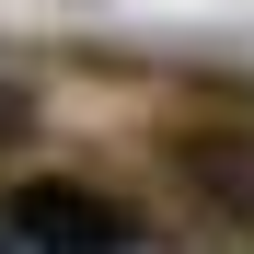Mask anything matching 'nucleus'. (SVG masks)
<instances>
[{
	"instance_id": "obj_1",
	"label": "nucleus",
	"mask_w": 254,
	"mask_h": 254,
	"mask_svg": "<svg viewBox=\"0 0 254 254\" xmlns=\"http://www.w3.org/2000/svg\"><path fill=\"white\" fill-rule=\"evenodd\" d=\"M0 243H23V254H127L139 243V220H127L116 196L93 185H12V208H0Z\"/></svg>"
},
{
	"instance_id": "obj_2",
	"label": "nucleus",
	"mask_w": 254,
	"mask_h": 254,
	"mask_svg": "<svg viewBox=\"0 0 254 254\" xmlns=\"http://www.w3.org/2000/svg\"><path fill=\"white\" fill-rule=\"evenodd\" d=\"M174 162H185V174H196L208 196L231 208V220H254V150H243V139H185Z\"/></svg>"
},
{
	"instance_id": "obj_3",
	"label": "nucleus",
	"mask_w": 254,
	"mask_h": 254,
	"mask_svg": "<svg viewBox=\"0 0 254 254\" xmlns=\"http://www.w3.org/2000/svg\"><path fill=\"white\" fill-rule=\"evenodd\" d=\"M23 116H35V104L12 93V81H0V150H12V139H23Z\"/></svg>"
}]
</instances>
